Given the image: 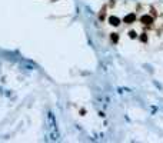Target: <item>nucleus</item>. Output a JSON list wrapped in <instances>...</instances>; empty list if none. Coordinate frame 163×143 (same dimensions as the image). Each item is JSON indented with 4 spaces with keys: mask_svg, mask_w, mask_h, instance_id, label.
Wrapping results in <instances>:
<instances>
[{
    "mask_svg": "<svg viewBox=\"0 0 163 143\" xmlns=\"http://www.w3.org/2000/svg\"><path fill=\"white\" fill-rule=\"evenodd\" d=\"M140 22H142V24L150 26V24L153 23V16H152V14H143L140 17Z\"/></svg>",
    "mask_w": 163,
    "mask_h": 143,
    "instance_id": "obj_2",
    "label": "nucleus"
},
{
    "mask_svg": "<svg viewBox=\"0 0 163 143\" xmlns=\"http://www.w3.org/2000/svg\"><path fill=\"white\" fill-rule=\"evenodd\" d=\"M107 22L110 23L112 26H119L120 24V22H122V20H120V17H117V16H115V14H110V16H109V17H107Z\"/></svg>",
    "mask_w": 163,
    "mask_h": 143,
    "instance_id": "obj_3",
    "label": "nucleus"
},
{
    "mask_svg": "<svg viewBox=\"0 0 163 143\" xmlns=\"http://www.w3.org/2000/svg\"><path fill=\"white\" fill-rule=\"evenodd\" d=\"M127 34H129V37H130V39H136V37H137V33L135 30H129Z\"/></svg>",
    "mask_w": 163,
    "mask_h": 143,
    "instance_id": "obj_6",
    "label": "nucleus"
},
{
    "mask_svg": "<svg viewBox=\"0 0 163 143\" xmlns=\"http://www.w3.org/2000/svg\"><path fill=\"white\" fill-rule=\"evenodd\" d=\"M136 22V13H127L126 16L123 17V23H126V24H132V23Z\"/></svg>",
    "mask_w": 163,
    "mask_h": 143,
    "instance_id": "obj_1",
    "label": "nucleus"
},
{
    "mask_svg": "<svg viewBox=\"0 0 163 143\" xmlns=\"http://www.w3.org/2000/svg\"><path fill=\"white\" fill-rule=\"evenodd\" d=\"M110 40H112V43H113V45H117V43H119V40H120V34L119 33H110Z\"/></svg>",
    "mask_w": 163,
    "mask_h": 143,
    "instance_id": "obj_4",
    "label": "nucleus"
},
{
    "mask_svg": "<svg viewBox=\"0 0 163 143\" xmlns=\"http://www.w3.org/2000/svg\"><path fill=\"white\" fill-rule=\"evenodd\" d=\"M139 40H140L142 43H147V40H149L147 33H140V34H139Z\"/></svg>",
    "mask_w": 163,
    "mask_h": 143,
    "instance_id": "obj_5",
    "label": "nucleus"
}]
</instances>
